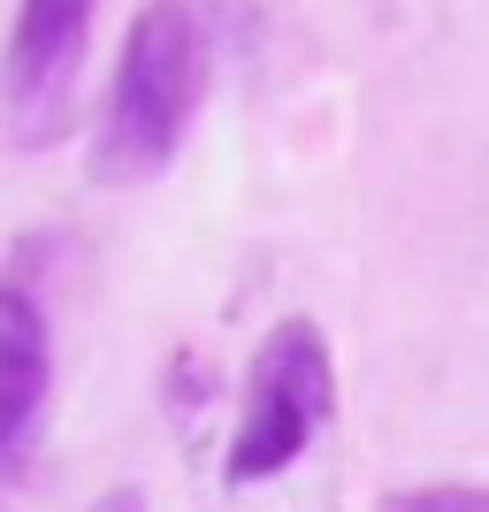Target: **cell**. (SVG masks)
<instances>
[{
	"label": "cell",
	"mask_w": 489,
	"mask_h": 512,
	"mask_svg": "<svg viewBox=\"0 0 489 512\" xmlns=\"http://www.w3.org/2000/svg\"><path fill=\"white\" fill-rule=\"evenodd\" d=\"M46 390H54V344H46V314L31 291H0V467H16L31 436L46 421Z\"/></svg>",
	"instance_id": "277c9868"
},
{
	"label": "cell",
	"mask_w": 489,
	"mask_h": 512,
	"mask_svg": "<svg viewBox=\"0 0 489 512\" xmlns=\"http://www.w3.org/2000/svg\"><path fill=\"white\" fill-rule=\"evenodd\" d=\"M92 8L100 0H23L8 54H0V123L16 146H54L69 123V92L85 69Z\"/></svg>",
	"instance_id": "3957f363"
},
{
	"label": "cell",
	"mask_w": 489,
	"mask_h": 512,
	"mask_svg": "<svg viewBox=\"0 0 489 512\" xmlns=\"http://www.w3.org/2000/svg\"><path fill=\"white\" fill-rule=\"evenodd\" d=\"M337 413V367H329V344L306 314L276 321L253 352V375H245V413H237L230 436V490H253V482H276L306 459L321 428Z\"/></svg>",
	"instance_id": "7a4b0ae2"
},
{
	"label": "cell",
	"mask_w": 489,
	"mask_h": 512,
	"mask_svg": "<svg viewBox=\"0 0 489 512\" xmlns=\"http://www.w3.org/2000/svg\"><path fill=\"white\" fill-rule=\"evenodd\" d=\"M383 512H489V482H436V490H390Z\"/></svg>",
	"instance_id": "5b68a950"
},
{
	"label": "cell",
	"mask_w": 489,
	"mask_h": 512,
	"mask_svg": "<svg viewBox=\"0 0 489 512\" xmlns=\"http://www.w3.org/2000/svg\"><path fill=\"white\" fill-rule=\"evenodd\" d=\"M199 85H207L199 16L184 0H146L138 23H130V39H123V69H115L107 123H100V146H92V176L100 184H146V176H161L176 161V146H184Z\"/></svg>",
	"instance_id": "6da1fadb"
},
{
	"label": "cell",
	"mask_w": 489,
	"mask_h": 512,
	"mask_svg": "<svg viewBox=\"0 0 489 512\" xmlns=\"http://www.w3.org/2000/svg\"><path fill=\"white\" fill-rule=\"evenodd\" d=\"M92 512H146V490H130V482H123V490H107Z\"/></svg>",
	"instance_id": "8992f818"
}]
</instances>
